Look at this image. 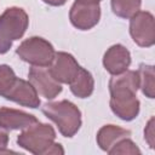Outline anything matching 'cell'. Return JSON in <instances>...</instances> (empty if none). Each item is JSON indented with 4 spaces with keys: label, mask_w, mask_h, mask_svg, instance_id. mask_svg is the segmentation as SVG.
<instances>
[{
    "label": "cell",
    "mask_w": 155,
    "mask_h": 155,
    "mask_svg": "<svg viewBox=\"0 0 155 155\" xmlns=\"http://www.w3.org/2000/svg\"><path fill=\"white\" fill-rule=\"evenodd\" d=\"M6 99L16 102L23 107L28 108H38L40 105L39 93L34 88V86L23 79H16L11 90L4 96Z\"/></svg>",
    "instance_id": "10"
},
{
    "label": "cell",
    "mask_w": 155,
    "mask_h": 155,
    "mask_svg": "<svg viewBox=\"0 0 155 155\" xmlns=\"http://www.w3.org/2000/svg\"><path fill=\"white\" fill-rule=\"evenodd\" d=\"M139 76V87L143 94L148 98H154L155 96V73L154 67L148 64H140L137 70Z\"/></svg>",
    "instance_id": "15"
},
{
    "label": "cell",
    "mask_w": 155,
    "mask_h": 155,
    "mask_svg": "<svg viewBox=\"0 0 155 155\" xmlns=\"http://www.w3.org/2000/svg\"><path fill=\"white\" fill-rule=\"evenodd\" d=\"M17 76L12 68L6 64H0V96H5L13 86Z\"/></svg>",
    "instance_id": "17"
},
{
    "label": "cell",
    "mask_w": 155,
    "mask_h": 155,
    "mask_svg": "<svg viewBox=\"0 0 155 155\" xmlns=\"http://www.w3.org/2000/svg\"><path fill=\"white\" fill-rule=\"evenodd\" d=\"M144 137L150 145V148H154V119L151 117L144 130Z\"/></svg>",
    "instance_id": "19"
},
{
    "label": "cell",
    "mask_w": 155,
    "mask_h": 155,
    "mask_svg": "<svg viewBox=\"0 0 155 155\" xmlns=\"http://www.w3.org/2000/svg\"><path fill=\"white\" fill-rule=\"evenodd\" d=\"M139 88V76L136 70H126L114 75L109 81L110 108L113 113L125 121H131L139 113V101L136 96Z\"/></svg>",
    "instance_id": "1"
},
{
    "label": "cell",
    "mask_w": 155,
    "mask_h": 155,
    "mask_svg": "<svg viewBox=\"0 0 155 155\" xmlns=\"http://www.w3.org/2000/svg\"><path fill=\"white\" fill-rule=\"evenodd\" d=\"M101 18L99 4H85L75 1L69 12V19L71 24L80 30L92 29Z\"/></svg>",
    "instance_id": "8"
},
{
    "label": "cell",
    "mask_w": 155,
    "mask_h": 155,
    "mask_svg": "<svg viewBox=\"0 0 155 155\" xmlns=\"http://www.w3.org/2000/svg\"><path fill=\"white\" fill-rule=\"evenodd\" d=\"M19 58L34 67H50L54 58L53 46L40 36H31L24 40L16 50Z\"/></svg>",
    "instance_id": "5"
},
{
    "label": "cell",
    "mask_w": 155,
    "mask_h": 155,
    "mask_svg": "<svg viewBox=\"0 0 155 155\" xmlns=\"http://www.w3.org/2000/svg\"><path fill=\"white\" fill-rule=\"evenodd\" d=\"M8 143V134L6 131L2 130V127H0V154L1 153H10L11 150H6V145Z\"/></svg>",
    "instance_id": "20"
},
{
    "label": "cell",
    "mask_w": 155,
    "mask_h": 155,
    "mask_svg": "<svg viewBox=\"0 0 155 155\" xmlns=\"http://www.w3.org/2000/svg\"><path fill=\"white\" fill-rule=\"evenodd\" d=\"M56 132L48 124L36 122L27 128L17 137V143L23 149L35 155H56L64 154L59 143H54Z\"/></svg>",
    "instance_id": "2"
},
{
    "label": "cell",
    "mask_w": 155,
    "mask_h": 155,
    "mask_svg": "<svg viewBox=\"0 0 155 155\" xmlns=\"http://www.w3.org/2000/svg\"><path fill=\"white\" fill-rule=\"evenodd\" d=\"M142 0H111L113 12L121 18H131L140 8Z\"/></svg>",
    "instance_id": "16"
},
{
    "label": "cell",
    "mask_w": 155,
    "mask_h": 155,
    "mask_svg": "<svg viewBox=\"0 0 155 155\" xmlns=\"http://www.w3.org/2000/svg\"><path fill=\"white\" fill-rule=\"evenodd\" d=\"M79 2H85V4H99L101 0H76Z\"/></svg>",
    "instance_id": "22"
},
{
    "label": "cell",
    "mask_w": 155,
    "mask_h": 155,
    "mask_svg": "<svg viewBox=\"0 0 155 155\" xmlns=\"http://www.w3.org/2000/svg\"><path fill=\"white\" fill-rule=\"evenodd\" d=\"M130 136H131V131H128L126 128H122V127L115 126V125H105L97 133V143L102 150L108 153V150L115 143H117L120 139L130 137Z\"/></svg>",
    "instance_id": "13"
},
{
    "label": "cell",
    "mask_w": 155,
    "mask_h": 155,
    "mask_svg": "<svg viewBox=\"0 0 155 155\" xmlns=\"http://www.w3.org/2000/svg\"><path fill=\"white\" fill-rule=\"evenodd\" d=\"M109 154H140L139 148L128 138H122L117 143H115L109 150Z\"/></svg>",
    "instance_id": "18"
},
{
    "label": "cell",
    "mask_w": 155,
    "mask_h": 155,
    "mask_svg": "<svg viewBox=\"0 0 155 155\" xmlns=\"http://www.w3.org/2000/svg\"><path fill=\"white\" fill-rule=\"evenodd\" d=\"M38 122V119L22 110L0 108V127L4 130H24Z\"/></svg>",
    "instance_id": "12"
},
{
    "label": "cell",
    "mask_w": 155,
    "mask_h": 155,
    "mask_svg": "<svg viewBox=\"0 0 155 155\" xmlns=\"http://www.w3.org/2000/svg\"><path fill=\"white\" fill-rule=\"evenodd\" d=\"M45 4L47 5H51V6H62L64 5L68 0H42Z\"/></svg>",
    "instance_id": "21"
},
{
    "label": "cell",
    "mask_w": 155,
    "mask_h": 155,
    "mask_svg": "<svg viewBox=\"0 0 155 155\" xmlns=\"http://www.w3.org/2000/svg\"><path fill=\"white\" fill-rule=\"evenodd\" d=\"M130 64L131 53L125 46L120 44L110 46L103 56V65L105 70L111 75H119L126 71Z\"/></svg>",
    "instance_id": "11"
},
{
    "label": "cell",
    "mask_w": 155,
    "mask_h": 155,
    "mask_svg": "<svg viewBox=\"0 0 155 155\" xmlns=\"http://www.w3.org/2000/svg\"><path fill=\"white\" fill-rule=\"evenodd\" d=\"M130 34L138 46H153L155 44L154 16L148 11H138L134 13L130 19Z\"/></svg>",
    "instance_id": "6"
},
{
    "label": "cell",
    "mask_w": 155,
    "mask_h": 155,
    "mask_svg": "<svg viewBox=\"0 0 155 155\" xmlns=\"http://www.w3.org/2000/svg\"><path fill=\"white\" fill-rule=\"evenodd\" d=\"M42 113L57 125L64 137H73L81 127V111L70 101L46 103L42 107Z\"/></svg>",
    "instance_id": "3"
},
{
    "label": "cell",
    "mask_w": 155,
    "mask_h": 155,
    "mask_svg": "<svg viewBox=\"0 0 155 155\" xmlns=\"http://www.w3.org/2000/svg\"><path fill=\"white\" fill-rule=\"evenodd\" d=\"M76 59L68 52H56L48 71L52 78L59 84H70L80 70Z\"/></svg>",
    "instance_id": "7"
},
{
    "label": "cell",
    "mask_w": 155,
    "mask_h": 155,
    "mask_svg": "<svg viewBox=\"0 0 155 155\" xmlns=\"http://www.w3.org/2000/svg\"><path fill=\"white\" fill-rule=\"evenodd\" d=\"M70 85V91L74 96L79 98H87L93 93L94 90V80L92 74L84 69L80 68L79 73L76 74L75 79L69 84Z\"/></svg>",
    "instance_id": "14"
},
{
    "label": "cell",
    "mask_w": 155,
    "mask_h": 155,
    "mask_svg": "<svg viewBox=\"0 0 155 155\" xmlns=\"http://www.w3.org/2000/svg\"><path fill=\"white\" fill-rule=\"evenodd\" d=\"M29 82L34 86L36 92L46 99H53L62 92V86L50 74L45 67H31L28 73Z\"/></svg>",
    "instance_id": "9"
},
{
    "label": "cell",
    "mask_w": 155,
    "mask_h": 155,
    "mask_svg": "<svg viewBox=\"0 0 155 155\" xmlns=\"http://www.w3.org/2000/svg\"><path fill=\"white\" fill-rule=\"evenodd\" d=\"M29 24L27 12L21 7H8L0 16V54L6 53L12 41L19 40Z\"/></svg>",
    "instance_id": "4"
}]
</instances>
